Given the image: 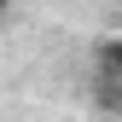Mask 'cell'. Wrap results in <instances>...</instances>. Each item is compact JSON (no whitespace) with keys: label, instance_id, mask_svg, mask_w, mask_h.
Here are the masks:
<instances>
[{"label":"cell","instance_id":"6da1fadb","mask_svg":"<svg viewBox=\"0 0 122 122\" xmlns=\"http://www.w3.org/2000/svg\"><path fill=\"white\" fill-rule=\"evenodd\" d=\"M93 105H99L105 116L122 111V76H93Z\"/></svg>","mask_w":122,"mask_h":122},{"label":"cell","instance_id":"7a4b0ae2","mask_svg":"<svg viewBox=\"0 0 122 122\" xmlns=\"http://www.w3.org/2000/svg\"><path fill=\"white\" fill-rule=\"evenodd\" d=\"M93 64H99V76H122V41L116 35L93 41Z\"/></svg>","mask_w":122,"mask_h":122},{"label":"cell","instance_id":"3957f363","mask_svg":"<svg viewBox=\"0 0 122 122\" xmlns=\"http://www.w3.org/2000/svg\"><path fill=\"white\" fill-rule=\"evenodd\" d=\"M6 6H12V0H0V18H6Z\"/></svg>","mask_w":122,"mask_h":122}]
</instances>
